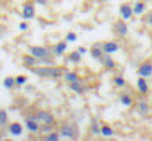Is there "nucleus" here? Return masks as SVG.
Instances as JSON below:
<instances>
[{"label": "nucleus", "mask_w": 152, "mask_h": 141, "mask_svg": "<svg viewBox=\"0 0 152 141\" xmlns=\"http://www.w3.org/2000/svg\"><path fill=\"white\" fill-rule=\"evenodd\" d=\"M52 129H53V127H52V125H42L40 132H42V134H48V132H50Z\"/></svg>", "instance_id": "32"}, {"label": "nucleus", "mask_w": 152, "mask_h": 141, "mask_svg": "<svg viewBox=\"0 0 152 141\" xmlns=\"http://www.w3.org/2000/svg\"><path fill=\"white\" fill-rule=\"evenodd\" d=\"M112 31H114V34L117 35V37H127L129 35V25L126 24V21L124 19H121V21H117L115 24H114V28H112Z\"/></svg>", "instance_id": "8"}, {"label": "nucleus", "mask_w": 152, "mask_h": 141, "mask_svg": "<svg viewBox=\"0 0 152 141\" xmlns=\"http://www.w3.org/2000/svg\"><path fill=\"white\" fill-rule=\"evenodd\" d=\"M9 125V115L4 109H0V129L7 128Z\"/></svg>", "instance_id": "22"}, {"label": "nucleus", "mask_w": 152, "mask_h": 141, "mask_svg": "<svg viewBox=\"0 0 152 141\" xmlns=\"http://www.w3.org/2000/svg\"><path fill=\"white\" fill-rule=\"evenodd\" d=\"M65 40H66L68 43H74V41H77V34H75L74 31H69V33H66Z\"/></svg>", "instance_id": "30"}, {"label": "nucleus", "mask_w": 152, "mask_h": 141, "mask_svg": "<svg viewBox=\"0 0 152 141\" xmlns=\"http://www.w3.org/2000/svg\"><path fill=\"white\" fill-rule=\"evenodd\" d=\"M101 127L102 125H99L98 119H92V122H90V132H92V135H101Z\"/></svg>", "instance_id": "27"}, {"label": "nucleus", "mask_w": 152, "mask_h": 141, "mask_svg": "<svg viewBox=\"0 0 152 141\" xmlns=\"http://www.w3.org/2000/svg\"><path fill=\"white\" fill-rule=\"evenodd\" d=\"M18 28H19L21 31H27V30L30 28V25H28V21H25V19H24V21H22V22L18 25Z\"/></svg>", "instance_id": "31"}, {"label": "nucleus", "mask_w": 152, "mask_h": 141, "mask_svg": "<svg viewBox=\"0 0 152 141\" xmlns=\"http://www.w3.org/2000/svg\"><path fill=\"white\" fill-rule=\"evenodd\" d=\"M66 50H68V41H66V40H64V41H58L56 44L52 46V51H53V54H55L56 57L65 54Z\"/></svg>", "instance_id": "14"}, {"label": "nucleus", "mask_w": 152, "mask_h": 141, "mask_svg": "<svg viewBox=\"0 0 152 141\" xmlns=\"http://www.w3.org/2000/svg\"><path fill=\"white\" fill-rule=\"evenodd\" d=\"M15 81H16V87H22V85L27 84L28 78L25 75H18V77H15Z\"/></svg>", "instance_id": "29"}, {"label": "nucleus", "mask_w": 152, "mask_h": 141, "mask_svg": "<svg viewBox=\"0 0 152 141\" xmlns=\"http://www.w3.org/2000/svg\"><path fill=\"white\" fill-rule=\"evenodd\" d=\"M77 51H78V53H81V54H86L89 50H87L84 46H80V47H77Z\"/></svg>", "instance_id": "34"}, {"label": "nucleus", "mask_w": 152, "mask_h": 141, "mask_svg": "<svg viewBox=\"0 0 152 141\" xmlns=\"http://www.w3.org/2000/svg\"><path fill=\"white\" fill-rule=\"evenodd\" d=\"M59 138H61V134H59V131H55V129H52L50 132L45 134V140L48 141H55V140H59Z\"/></svg>", "instance_id": "28"}, {"label": "nucleus", "mask_w": 152, "mask_h": 141, "mask_svg": "<svg viewBox=\"0 0 152 141\" xmlns=\"http://www.w3.org/2000/svg\"><path fill=\"white\" fill-rule=\"evenodd\" d=\"M137 74H139V77H143V78L152 77V62H149V60L143 62V63L137 68Z\"/></svg>", "instance_id": "12"}, {"label": "nucleus", "mask_w": 152, "mask_h": 141, "mask_svg": "<svg viewBox=\"0 0 152 141\" xmlns=\"http://www.w3.org/2000/svg\"><path fill=\"white\" fill-rule=\"evenodd\" d=\"M59 134L61 138H68V140H78L81 135L80 127L74 122V121H66L61 125L59 128Z\"/></svg>", "instance_id": "2"}, {"label": "nucleus", "mask_w": 152, "mask_h": 141, "mask_svg": "<svg viewBox=\"0 0 152 141\" xmlns=\"http://www.w3.org/2000/svg\"><path fill=\"white\" fill-rule=\"evenodd\" d=\"M68 88L75 94H84L87 90H89V85H87V82H86L84 80L80 78V80H77V81L68 84Z\"/></svg>", "instance_id": "7"}, {"label": "nucleus", "mask_w": 152, "mask_h": 141, "mask_svg": "<svg viewBox=\"0 0 152 141\" xmlns=\"http://www.w3.org/2000/svg\"><path fill=\"white\" fill-rule=\"evenodd\" d=\"M101 135L102 137H105V138H111V137H114V128L111 127V125H102L101 127Z\"/></svg>", "instance_id": "24"}, {"label": "nucleus", "mask_w": 152, "mask_h": 141, "mask_svg": "<svg viewBox=\"0 0 152 141\" xmlns=\"http://www.w3.org/2000/svg\"><path fill=\"white\" fill-rule=\"evenodd\" d=\"M145 22H146L149 27H152V12H148V13H146V16H145Z\"/></svg>", "instance_id": "33"}, {"label": "nucleus", "mask_w": 152, "mask_h": 141, "mask_svg": "<svg viewBox=\"0 0 152 141\" xmlns=\"http://www.w3.org/2000/svg\"><path fill=\"white\" fill-rule=\"evenodd\" d=\"M118 100H120V103H121L123 106H126V107H130V106L134 104V100H133L132 94H129V93H121L120 97H118Z\"/></svg>", "instance_id": "20"}, {"label": "nucleus", "mask_w": 152, "mask_h": 141, "mask_svg": "<svg viewBox=\"0 0 152 141\" xmlns=\"http://www.w3.org/2000/svg\"><path fill=\"white\" fill-rule=\"evenodd\" d=\"M149 110H151V106H149V103H148L146 100H139V101L136 103V112H137L142 118L148 116V115H149Z\"/></svg>", "instance_id": "13"}, {"label": "nucleus", "mask_w": 152, "mask_h": 141, "mask_svg": "<svg viewBox=\"0 0 152 141\" xmlns=\"http://www.w3.org/2000/svg\"><path fill=\"white\" fill-rule=\"evenodd\" d=\"M25 129L31 134H40L42 129V124L39 122L36 113L34 115H27L25 116Z\"/></svg>", "instance_id": "5"}, {"label": "nucleus", "mask_w": 152, "mask_h": 141, "mask_svg": "<svg viewBox=\"0 0 152 141\" xmlns=\"http://www.w3.org/2000/svg\"><path fill=\"white\" fill-rule=\"evenodd\" d=\"M36 116H37V119H39V122L42 125H52V127H55V124H56L55 115L52 112H49V110H46V109H39L36 112Z\"/></svg>", "instance_id": "4"}, {"label": "nucleus", "mask_w": 152, "mask_h": 141, "mask_svg": "<svg viewBox=\"0 0 152 141\" xmlns=\"http://www.w3.org/2000/svg\"><path fill=\"white\" fill-rule=\"evenodd\" d=\"M101 3H106V1H111V0H99Z\"/></svg>", "instance_id": "36"}, {"label": "nucleus", "mask_w": 152, "mask_h": 141, "mask_svg": "<svg viewBox=\"0 0 152 141\" xmlns=\"http://www.w3.org/2000/svg\"><path fill=\"white\" fill-rule=\"evenodd\" d=\"M136 87H137V91L140 94H148L149 93V84L146 81V78L143 77H139L137 81H136Z\"/></svg>", "instance_id": "19"}, {"label": "nucleus", "mask_w": 152, "mask_h": 141, "mask_svg": "<svg viewBox=\"0 0 152 141\" xmlns=\"http://www.w3.org/2000/svg\"><path fill=\"white\" fill-rule=\"evenodd\" d=\"M102 48H103L105 53L114 54V53L120 51V44L117 41H105V43H102Z\"/></svg>", "instance_id": "17"}, {"label": "nucleus", "mask_w": 152, "mask_h": 141, "mask_svg": "<svg viewBox=\"0 0 152 141\" xmlns=\"http://www.w3.org/2000/svg\"><path fill=\"white\" fill-rule=\"evenodd\" d=\"M34 1H36L37 4H40V6H46L49 0H34Z\"/></svg>", "instance_id": "35"}, {"label": "nucleus", "mask_w": 152, "mask_h": 141, "mask_svg": "<svg viewBox=\"0 0 152 141\" xmlns=\"http://www.w3.org/2000/svg\"><path fill=\"white\" fill-rule=\"evenodd\" d=\"M99 62H101L102 66H103L105 69H108V71H112V69L117 68V62H115L114 57H112L111 54H108V53H105V54L102 56V59Z\"/></svg>", "instance_id": "11"}, {"label": "nucleus", "mask_w": 152, "mask_h": 141, "mask_svg": "<svg viewBox=\"0 0 152 141\" xmlns=\"http://www.w3.org/2000/svg\"><path fill=\"white\" fill-rule=\"evenodd\" d=\"M81 56H83V54H81V53H78V51L75 50V51H71V53L66 56V60H68V62H71V63H74V65H77V63H80V62H81Z\"/></svg>", "instance_id": "23"}, {"label": "nucleus", "mask_w": 152, "mask_h": 141, "mask_svg": "<svg viewBox=\"0 0 152 141\" xmlns=\"http://www.w3.org/2000/svg\"><path fill=\"white\" fill-rule=\"evenodd\" d=\"M7 132L12 135V137H19V135H22V132H24V127H22V124H19V122H9V125H7Z\"/></svg>", "instance_id": "10"}, {"label": "nucleus", "mask_w": 152, "mask_h": 141, "mask_svg": "<svg viewBox=\"0 0 152 141\" xmlns=\"http://www.w3.org/2000/svg\"><path fill=\"white\" fill-rule=\"evenodd\" d=\"M22 63H24V66H27V68H34V66H37V65H40V60L36 57V56H33L31 53H28V54H22Z\"/></svg>", "instance_id": "15"}, {"label": "nucleus", "mask_w": 152, "mask_h": 141, "mask_svg": "<svg viewBox=\"0 0 152 141\" xmlns=\"http://www.w3.org/2000/svg\"><path fill=\"white\" fill-rule=\"evenodd\" d=\"M28 53L36 56L39 60L46 59L49 56H55L53 51H52V47H46V46H30L28 47Z\"/></svg>", "instance_id": "3"}, {"label": "nucleus", "mask_w": 152, "mask_h": 141, "mask_svg": "<svg viewBox=\"0 0 152 141\" xmlns=\"http://www.w3.org/2000/svg\"><path fill=\"white\" fill-rule=\"evenodd\" d=\"M145 12H146V4H145V1L137 0V1L133 4V13H134L136 16H142Z\"/></svg>", "instance_id": "21"}, {"label": "nucleus", "mask_w": 152, "mask_h": 141, "mask_svg": "<svg viewBox=\"0 0 152 141\" xmlns=\"http://www.w3.org/2000/svg\"><path fill=\"white\" fill-rule=\"evenodd\" d=\"M64 81L66 82V84H71V82H74V81H77V80H80V75H78V72H75V71H71V69H66L65 68V72H64Z\"/></svg>", "instance_id": "18"}, {"label": "nucleus", "mask_w": 152, "mask_h": 141, "mask_svg": "<svg viewBox=\"0 0 152 141\" xmlns=\"http://www.w3.org/2000/svg\"><path fill=\"white\" fill-rule=\"evenodd\" d=\"M90 56H92V59H95V60H101L102 56L105 54V51H103V48H102V43H98V44H93V46L90 47Z\"/></svg>", "instance_id": "16"}, {"label": "nucleus", "mask_w": 152, "mask_h": 141, "mask_svg": "<svg viewBox=\"0 0 152 141\" xmlns=\"http://www.w3.org/2000/svg\"><path fill=\"white\" fill-rule=\"evenodd\" d=\"M3 87L6 88V90H12L13 87H16V81H15V77H4V80H3Z\"/></svg>", "instance_id": "26"}, {"label": "nucleus", "mask_w": 152, "mask_h": 141, "mask_svg": "<svg viewBox=\"0 0 152 141\" xmlns=\"http://www.w3.org/2000/svg\"><path fill=\"white\" fill-rule=\"evenodd\" d=\"M120 16H121V19H124V21H129V19H132L133 18V6L130 4V3H121L120 4Z\"/></svg>", "instance_id": "9"}, {"label": "nucleus", "mask_w": 152, "mask_h": 141, "mask_svg": "<svg viewBox=\"0 0 152 141\" xmlns=\"http://www.w3.org/2000/svg\"><path fill=\"white\" fill-rule=\"evenodd\" d=\"M34 75L40 78H50V80H58L64 77L65 68H61L58 65H37L30 69Z\"/></svg>", "instance_id": "1"}, {"label": "nucleus", "mask_w": 152, "mask_h": 141, "mask_svg": "<svg viewBox=\"0 0 152 141\" xmlns=\"http://www.w3.org/2000/svg\"><path fill=\"white\" fill-rule=\"evenodd\" d=\"M21 15H22V18H24L25 21L34 19V18H36V6H34V3H33V1H25V3L22 4V12H21Z\"/></svg>", "instance_id": "6"}, {"label": "nucleus", "mask_w": 152, "mask_h": 141, "mask_svg": "<svg viewBox=\"0 0 152 141\" xmlns=\"http://www.w3.org/2000/svg\"><path fill=\"white\" fill-rule=\"evenodd\" d=\"M112 84H114V87H117V88H124V87L127 85V81H126L124 77L117 75V77L112 78Z\"/></svg>", "instance_id": "25"}]
</instances>
